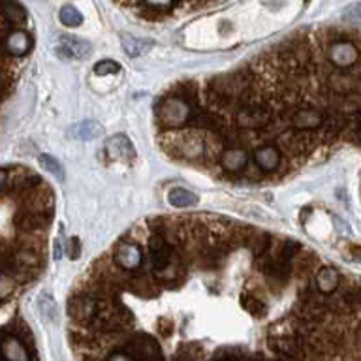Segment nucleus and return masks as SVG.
Here are the masks:
<instances>
[{
    "mask_svg": "<svg viewBox=\"0 0 361 361\" xmlns=\"http://www.w3.org/2000/svg\"><path fill=\"white\" fill-rule=\"evenodd\" d=\"M8 185V169L0 168V190Z\"/></svg>",
    "mask_w": 361,
    "mask_h": 361,
    "instance_id": "45",
    "label": "nucleus"
},
{
    "mask_svg": "<svg viewBox=\"0 0 361 361\" xmlns=\"http://www.w3.org/2000/svg\"><path fill=\"white\" fill-rule=\"evenodd\" d=\"M344 19H348V21H361V2H355V4L348 6L344 10Z\"/></svg>",
    "mask_w": 361,
    "mask_h": 361,
    "instance_id": "41",
    "label": "nucleus"
},
{
    "mask_svg": "<svg viewBox=\"0 0 361 361\" xmlns=\"http://www.w3.org/2000/svg\"><path fill=\"white\" fill-rule=\"evenodd\" d=\"M111 258L118 269L123 271H137L143 264V252H141L140 245L132 241H124V239L115 243Z\"/></svg>",
    "mask_w": 361,
    "mask_h": 361,
    "instance_id": "10",
    "label": "nucleus"
},
{
    "mask_svg": "<svg viewBox=\"0 0 361 361\" xmlns=\"http://www.w3.org/2000/svg\"><path fill=\"white\" fill-rule=\"evenodd\" d=\"M0 357L2 361H30L27 344L11 333H6L0 338Z\"/></svg>",
    "mask_w": 361,
    "mask_h": 361,
    "instance_id": "15",
    "label": "nucleus"
},
{
    "mask_svg": "<svg viewBox=\"0 0 361 361\" xmlns=\"http://www.w3.org/2000/svg\"><path fill=\"white\" fill-rule=\"evenodd\" d=\"M301 250H303V247H301V243L295 241V239H282V241H279V247H276V250L273 252V256H275L276 259H281V262L292 264L293 259L298 258Z\"/></svg>",
    "mask_w": 361,
    "mask_h": 361,
    "instance_id": "28",
    "label": "nucleus"
},
{
    "mask_svg": "<svg viewBox=\"0 0 361 361\" xmlns=\"http://www.w3.org/2000/svg\"><path fill=\"white\" fill-rule=\"evenodd\" d=\"M21 209H28V211H36V213H47L53 214V207H55V194L47 185H38L32 190H28L27 194H23L19 200Z\"/></svg>",
    "mask_w": 361,
    "mask_h": 361,
    "instance_id": "8",
    "label": "nucleus"
},
{
    "mask_svg": "<svg viewBox=\"0 0 361 361\" xmlns=\"http://www.w3.org/2000/svg\"><path fill=\"white\" fill-rule=\"evenodd\" d=\"M318 265H320V259H318L316 254L309 252V250H301L298 258L292 262L293 275L303 276V279H307L310 275H316V267Z\"/></svg>",
    "mask_w": 361,
    "mask_h": 361,
    "instance_id": "25",
    "label": "nucleus"
},
{
    "mask_svg": "<svg viewBox=\"0 0 361 361\" xmlns=\"http://www.w3.org/2000/svg\"><path fill=\"white\" fill-rule=\"evenodd\" d=\"M254 164L258 166L262 171H276L282 164V152L271 143L258 147L254 151Z\"/></svg>",
    "mask_w": 361,
    "mask_h": 361,
    "instance_id": "19",
    "label": "nucleus"
},
{
    "mask_svg": "<svg viewBox=\"0 0 361 361\" xmlns=\"http://www.w3.org/2000/svg\"><path fill=\"white\" fill-rule=\"evenodd\" d=\"M79 254H81V245H79V239L72 237V239H68L66 243V256L70 259L79 258Z\"/></svg>",
    "mask_w": 361,
    "mask_h": 361,
    "instance_id": "40",
    "label": "nucleus"
},
{
    "mask_svg": "<svg viewBox=\"0 0 361 361\" xmlns=\"http://www.w3.org/2000/svg\"><path fill=\"white\" fill-rule=\"evenodd\" d=\"M169 94L179 98L180 102H185L186 106L197 107L200 106V87H197L196 81L192 79H185V81H179L175 85L173 89L169 90Z\"/></svg>",
    "mask_w": 361,
    "mask_h": 361,
    "instance_id": "23",
    "label": "nucleus"
},
{
    "mask_svg": "<svg viewBox=\"0 0 361 361\" xmlns=\"http://www.w3.org/2000/svg\"><path fill=\"white\" fill-rule=\"evenodd\" d=\"M220 166L228 173H243L248 166L247 149H226L220 157Z\"/></svg>",
    "mask_w": 361,
    "mask_h": 361,
    "instance_id": "22",
    "label": "nucleus"
},
{
    "mask_svg": "<svg viewBox=\"0 0 361 361\" xmlns=\"http://www.w3.org/2000/svg\"><path fill=\"white\" fill-rule=\"evenodd\" d=\"M38 185H42V179H39L38 175L32 173V171H28V169L25 168H17L16 171H13V175L8 177L6 190H8L10 196L19 200L23 194H27L28 190H32V188H36Z\"/></svg>",
    "mask_w": 361,
    "mask_h": 361,
    "instance_id": "14",
    "label": "nucleus"
},
{
    "mask_svg": "<svg viewBox=\"0 0 361 361\" xmlns=\"http://www.w3.org/2000/svg\"><path fill=\"white\" fill-rule=\"evenodd\" d=\"M68 314H70L72 320L78 322V324L90 326L96 320V316H98V299H94L87 292L79 290L68 301Z\"/></svg>",
    "mask_w": 361,
    "mask_h": 361,
    "instance_id": "5",
    "label": "nucleus"
},
{
    "mask_svg": "<svg viewBox=\"0 0 361 361\" xmlns=\"http://www.w3.org/2000/svg\"><path fill=\"white\" fill-rule=\"evenodd\" d=\"M72 134L75 140L81 141H90L100 137L104 134V126L98 121H83V123L75 124L72 128Z\"/></svg>",
    "mask_w": 361,
    "mask_h": 361,
    "instance_id": "27",
    "label": "nucleus"
},
{
    "mask_svg": "<svg viewBox=\"0 0 361 361\" xmlns=\"http://www.w3.org/2000/svg\"><path fill=\"white\" fill-rule=\"evenodd\" d=\"M39 164H42V166H44V168L53 175V177H56V179H61V180L64 179V169H62V166L59 164L56 158L49 157V154H42V157H39Z\"/></svg>",
    "mask_w": 361,
    "mask_h": 361,
    "instance_id": "34",
    "label": "nucleus"
},
{
    "mask_svg": "<svg viewBox=\"0 0 361 361\" xmlns=\"http://www.w3.org/2000/svg\"><path fill=\"white\" fill-rule=\"evenodd\" d=\"M13 81H16V78L10 72H6V70L0 72V102L8 98L11 87H13Z\"/></svg>",
    "mask_w": 361,
    "mask_h": 361,
    "instance_id": "35",
    "label": "nucleus"
},
{
    "mask_svg": "<svg viewBox=\"0 0 361 361\" xmlns=\"http://www.w3.org/2000/svg\"><path fill=\"white\" fill-rule=\"evenodd\" d=\"M56 53L64 56V59H79V61H83V59H87L92 53V47H90L89 42L75 38V36H62L61 47L56 49Z\"/></svg>",
    "mask_w": 361,
    "mask_h": 361,
    "instance_id": "18",
    "label": "nucleus"
},
{
    "mask_svg": "<svg viewBox=\"0 0 361 361\" xmlns=\"http://www.w3.org/2000/svg\"><path fill=\"white\" fill-rule=\"evenodd\" d=\"M158 329H160V333H162V335H171L173 324H171V320L160 318V320H158Z\"/></svg>",
    "mask_w": 361,
    "mask_h": 361,
    "instance_id": "42",
    "label": "nucleus"
},
{
    "mask_svg": "<svg viewBox=\"0 0 361 361\" xmlns=\"http://www.w3.org/2000/svg\"><path fill=\"white\" fill-rule=\"evenodd\" d=\"M147 4V13H149V17L157 16V13H160V11H168L169 8H171V4H173V0H145Z\"/></svg>",
    "mask_w": 361,
    "mask_h": 361,
    "instance_id": "37",
    "label": "nucleus"
},
{
    "mask_svg": "<svg viewBox=\"0 0 361 361\" xmlns=\"http://www.w3.org/2000/svg\"><path fill=\"white\" fill-rule=\"evenodd\" d=\"M160 147L169 157L183 158V160H197L205 154V137L188 130L185 134L173 135L164 134L160 137Z\"/></svg>",
    "mask_w": 361,
    "mask_h": 361,
    "instance_id": "1",
    "label": "nucleus"
},
{
    "mask_svg": "<svg viewBox=\"0 0 361 361\" xmlns=\"http://www.w3.org/2000/svg\"><path fill=\"white\" fill-rule=\"evenodd\" d=\"M192 107L186 106L185 102H180L175 96H166L154 104V118L160 128L177 130L186 126L188 117H190Z\"/></svg>",
    "mask_w": 361,
    "mask_h": 361,
    "instance_id": "2",
    "label": "nucleus"
},
{
    "mask_svg": "<svg viewBox=\"0 0 361 361\" xmlns=\"http://www.w3.org/2000/svg\"><path fill=\"white\" fill-rule=\"evenodd\" d=\"M326 90L341 98H348L352 94L361 92V78L360 73L352 72H329L326 75Z\"/></svg>",
    "mask_w": 361,
    "mask_h": 361,
    "instance_id": "9",
    "label": "nucleus"
},
{
    "mask_svg": "<svg viewBox=\"0 0 361 361\" xmlns=\"http://www.w3.org/2000/svg\"><path fill=\"white\" fill-rule=\"evenodd\" d=\"M11 250L10 247L6 245L4 239H0V273L2 271H8V264H10Z\"/></svg>",
    "mask_w": 361,
    "mask_h": 361,
    "instance_id": "39",
    "label": "nucleus"
},
{
    "mask_svg": "<svg viewBox=\"0 0 361 361\" xmlns=\"http://www.w3.org/2000/svg\"><path fill=\"white\" fill-rule=\"evenodd\" d=\"M324 118H326V113L322 111V109H316V107H299V109L293 111L292 117H290V126L293 130H299V132H312L316 128H322Z\"/></svg>",
    "mask_w": 361,
    "mask_h": 361,
    "instance_id": "13",
    "label": "nucleus"
},
{
    "mask_svg": "<svg viewBox=\"0 0 361 361\" xmlns=\"http://www.w3.org/2000/svg\"><path fill=\"white\" fill-rule=\"evenodd\" d=\"M0 338H2V335H0Z\"/></svg>",
    "mask_w": 361,
    "mask_h": 361,
    "instance_id": "48",
    "label": "nucleus"
},
{
    "mask_svg": "<svg viewBox=\"0 0 361 361\" xmlns=\"http://www.w3.org/2000/svg\"><path fill=\"white\" fill-rule=\"evenodd\" d=\"M256 264L259 265V269H262V273H264L265 276V282H267V286H269V290H273V292H281V290H284L293 275L292 264L276 259L273 254H267L265 258L258 259Z\"/></svg>",
    "mask_w": 361,
    "mask_h": 361,
    "instance_id": "4",
    "label": "nucleus"
},
{
    "mask_svg": "<svg viewBox=\"0 0 361 361\" xmlns=\"http://www.w3.org/2000/svg\"><path fill=\"white\" fill-rule=\"evenodd\" d=\"M126 354L134 361H162L160 346L151 335L137 333L126 344Z\"/></svg>",
    "mask_w": 361,
    "mask_h": 361,
    "instance_id": "7",
    "label": "nucleus"
},
{
    "mask_svg": "<svg viewBox=\"0 0 361 361\" xmlns=\"http://www.w3.org/2000/svg\"><path fill=\"white\" fill-rule=\"evenodd\" d=\"M106 151L111 158H126V160H132V158L135 157L134 145H132L128 137L123 134L109 137V140L106 141Z\"/></svg>",
    "mask_w": 361,
    "mask_h": 361,
    "instance_id": "24",
    "label": "nucleus"
},
{
    "mask_svg": "<svg viewBox=\"0 0 361 361\" xmlns=\"http://www.w3.org/2000/svg\"><path fill=\"white\" fill-rule=\"evenodd\" d=\"M352 252H354V258L361 264V247H354V250H352Z\"/></svg>",
    "mask_w": 361,
    "mask_h": 361,
    "instance_id": "47",
    "label": "nucleus"
},
{
    "mask_svg": "<svg viewBox=\"0 0 361 361\" xmlns=\"http://www.w3.org/2000/svg\"><path fill=\"white\" fill-rule=\"evenodd\" d=\"M273 235H271L269 231H262V230H256L254 233L252 241L248 243V248H250V252L252 256L256 258V262L262 258H265L267 254H269L271 247H273Z\"/></svg>",
    "mask_w": 361,
    "mask_h": 361,
    "instance_id": "26",
    "label": "nucleus"
},
{
    "mask_svg": "<svg viewBox=\"0 0 361 361\" xmlns=\"http://www.w3.org/2000/svg\"><path fill=\"white\" fill-rule=\"evenodd\" d=\"M126 290L135 293L137 298H157L162 290V284L154 279L152 273L137 269L134 275H128L126 279Z\"/></svg>",
    "mask_w": 361,
    "mask_h": 361,
    "instance_id": "12",
    "label": "nucleus"
},
{
    "mask_svg": "<svg viewBox=\"0 0 361 361\" xmlns=\"http://www.w3.org/2000/svg\"><path fill=\"white\" fill-rule=\"evenodd\" d=\"M39 310H42L47 318H51V320L55 318L56 305L55 301L51 299V295H42V298H39Z\"/></svg>",
    "mask_w": 361,
    "mask_h": 361,
    "instance_id": "38",
    "label": "nucleus"
},
{
    "mask_svg": "<svg viewBox=\"0 0 361 361\" xmlns=\"http://www.w3.org/2000/svg\"><path fill=\"white\" fill-rule=\"evenodd\" d=\"M341 281H343V276L335 267H320L314 275V284L322 295H331L337 292Z\"/></svg>",
    "mask_w": 361,
    "mask_h": 361,
    "instance_id": "21",
    "label": "nucleus"
},
{
    "mask_svg": "<svg viewBox=\"0 0 361 361\" xmlns=\"http://www.w3.org/2000/svg\"><path fill=\"white\" fill-rule=\"evenodd\" d=\"M346 126H348V117L343 111L333 109V111L326 113V118L320 128V140L333 141L337 135L344 134Z\"/></svg>",
    "mask_w": 361,
    "mask_h": 361,
    "instance_id": "17",
    "label": "nucleus"
},
{
    "mask_svg": "<svg viewBox=\"0 0 361 361\" xmlns=\"http://www.w3.org/2000/svg\"><path fill=\"white\" fill-rule=\"evenodd\" d=\"M168 200L169 203L177 209H185V207H190V205H196L197 203V196L196 194H192L190 190H186V188H171L168 194Z\"/></svg>",
    "mask_w": 361,
    "mask_h": 361,
    "instance_id": "29",
    "label": "nucleus"
},
{
    "mask_svg": "<svg viewBox=\"0 0 361 361\" xmlns=\"http://www.w3.org/2000/svg\"><path fill=\"white\" fill-rule=\"evenodd\" d=\"M151 45H152V42H149V39H140V38H132V36H123V47L130 56L143 55L145 51L151 49Z\"/></svg>",
    "mask_w": 361,
    "mask_h": 361,
    "instance_id": "31",
    "label": "nucleus"
},
{
    "mask_svg": "<svg viewBox=\"0 0 361 361\" xmlns=\"http://www.w3.org/2000/svg\"><path fill=\"white\" fill-rule=\"evenodd\" d=\"M275 123V107L271 106L269 100L256 104V106L243 107L235 113V126L245 132H262L269 124Z\"/></svg>",
    "mask_w": 361,
    "mask_h": 361,
    "instance_id": "3",
    "label": "nucleus"
},
{
    "mask_svg": "<svg viewBox=\"0 0 361 361\" xmlns=\"http://www.w3.org/2000/svg\"><path fill=\"white\" fill-rule=\"evenodd\" d=\"M8 51L4 49V44H0V72H2V70H6V61H8Z\"/></svg>",
    "mask_w": 361,
    "mask_h": 361,
    "instance_id": "44",
    "label": "nucleus"
},
{
    "mask_svg": "<svg viewBox=\"0 0 361 361\" xmlns=\"http://www.w3.org/2000/svg\"><path fill=\"white\" fill-rule=\"evenodd\" d=\"M107 361H134L126 352H115L107 357Z\"/></svg>",
    "mask_w": 361,
    "mask_h": 361,
    "instance_id": "43",
    "label": "nucleus"
},
{
    "mask_svg": "<svg viewBox=\"0 0 361 361\" xmlns=\"http://www.w3.org/2000/svg\"><path fill=\"white\" fill-rule=\"evenodd\" d=\"M27 21V11L16 0H0V27L10 30Z\"/></svg>",
    "mask_w": 361,
    "mask_h": 361,
    "instance_id": "16",
    "label": "nucleus"
},
{
    "mask_svg": "<svg viewBox=\"0 0 361 361\" xmlns=\"http://www.w3.org/2000/svg\"><path fill=\"white\" fill-rule=\"evenodd\" d=\"M354 123H355V130H357V134L361 135V113H355Z\"/></svg>",
    "mask_w": 361,
    "mask_h": 361,
    "instance_id": "46",
    "label": "nucleus"
},
{
    "mask_svg": "<svg viewBox=\"0 0 361 361\" xmlns=\"http://www.w3.org/2000/svg\"><path fill=\"white\" fill-rule=\"evenodd\" d=\"M51 219H53V214L19 209L13 216V226L19 230V233H44L47 231Z\"/></svg>",
    "mask_w": 361,
    "mask_h": 361,
    "instance_id": "11",
    "label": "nucleus"
},
{
    "mask_svg": "<svg viewBox=\"0 0 361 361\" xmlns=\"http://www.w3.org/2000/svg\"><path fill=\"white\" fill-rule=\"evenodd\" d=\"M241 307L247 310L248 314L256 316V318H264L267 314V307L262 299H258L256 295H252L250 292L241 293Z\"/></svg>",
    "mask_w": 361,
    "mask_h": 361,
    "instance_id": "30",
    "label": "nucleus"
},
{
    "mask_svg": "<svg viewBox=\"0 0 361 361\" xmlns=\"http://www.w3.org/2000/svg\"><path fill=\"white\" fill-rule=\"evenodd\" d=\"M2 44H4V49L8 51L10 56H25L28 51L32 49V38L25 30H11V32L6 34Z\"/></svg>",
    "mask_w": 361,
    "mask_h": 361,
    "instance_id": "20",
    "label": "nucleus"
},
{
    "mask_svg": "<svg viewBox=\"0 0 361 361\" xmlns=\"http://www.w3.org/2000/svg\"><path fill=\"white\" fill-rule=\"evenodd\" d=\"M118 72H121V66L115 61H100L94 66L96 75H113Z\"/></svg>",
    "mask_w": 361,
    "mask_h": 361,
    "instance_id": "36",
    "label": "nucleus"
},
{
    "mask_svg": "<svg viewBox=\"0 0 361 361\" xmlns=\"http://www.w3.org/2000/svg\"><path fill=\"white\" fill-rule=\"evenodd\" d=\"M17 284H19V281L11 275L10 271H2L0 273V301H6L8 298H11V293L16 292Z\"/></svg>",
    "mask_w": 361,
    "mask_h": 361,
    "instance_id": "32",
    "label": "nucleus"
},
{
    "mask_svg": "<svg viewBox=\"0 0 361 361\" xmlns=\"http://www.w3.org/2000/svg\"><path fill=\"white\" fill-rule=\"evenodd\" d=\"M59 17H61L62 25H66V27H79L83 23V16L73 6H64Z\"/></svg>",
    "mask_w": 361,
    "mask_h": 361,
    "instance_id": "33",
    "label": "nucleus"
},
{
    "mask_svg": "<svg viewBox=\"0 0 361 361\" xmlns=\"http://www.w3.org/2000/svg\"><path fill=\"white\" fill-rule=\"evenodd\" d=\"M360 61V47L352 39H337L327 44V62L338 70L352 68Z\"/></svg>",
    "mask_w": 361,
    "mask_h": 361,
    "instance_id": "6",
    "label": "nucleus"
}]
</instances>
